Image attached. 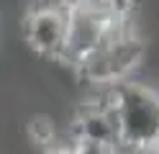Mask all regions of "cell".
<instances>
[{
    "label": "cell",
    "instance_id": "cell-6",
    "mask_svg": "<svg viewBox=\"0 0 159 154\" xmlns=\"http://www.w3.org/2000/svg\"><path fill=\"white\" fill-rule=\"evenodd\" d=\"M28 133L41 147H52V141L57 139V128H54L52 118H46V116H34L31 123H28Z\"/></svg>",
    "mask_w": 159,
    "mask_h": 154
},
{
    "label": "cell",
    "instance_id": "cell-1",
    "mask_svg": "<svg viewBox=\"0 0 159 154\" xmlns=\"http://www.w3.org/2000/svg\"><path fill=\"white\" fill-rule=\"evenodd\" d=\"M118 118L121 149H157L159 141V92L139 82H113L105 87Z\"/></svg>",
    "mask_w": 159,
    "mask_h": 154
},
{
    "label": "cell",
    "instance_id": "cell-9",
    "mask_svg": "<svg viewBox=\"0 0 159 154\" xmlns=\"http://www.w3.org/2000/svg\"><path fill=\"white\" fill-rule=\"evenodd\" d=\"M46 154H75V152H72V144H69V147H49Z\"/></svg>",
    "mask_w": 159,
    "mask_h": 154
},
{
    "label": "cell",
    "instance_id": "cell-2",
    "mask_svg": "<svg viewBox=\"0 0 159 154\" xmlns=\"http://www.w3.org/2000/svg\"><path fill=\"white\" fill-rule=\"evenodd\" d=\"M146 46L126 23H121L100 46L85 54L75 64V72L82 82L90 85H113L126 80L131 72L144 62Z\"/></svg>",
    "mask_w": 159,
    "mask_h": 154
},
{
    "label": "cell",
    "instance_id": "cell-3",
    "mask_svg": "<svg viewBox=\"0 0 159 154\" xmlns=\"http://www.w3.org/2000/svg\"><path fill=\"white\" fill-rule=\"evenodd\" d=\"M121 23H126V16L116 13L103 0H67V41L62 62L75 67Z\"/></svg>",
    "mask_w": 159,
    "mask_h": 154
},
{
    "label": "cell",
    "instance_id": "cell-10",
    "mask_svg": "<svg viewBox=\"0 0 159 154\" xmlns=\"http://www.w3.org/2000/svg\"><path fill=\"white\" fill-rule=\"evenodd\" d=\"M157 149H159V141H157Z\"/></svg>",
    "mask_w": 159,
    "mask_h": 154
},
{
    "label": "cell",
    "instance_id": "cell-5",
    "mask_svg": "<svg viewBox=\"0 0 159 154\" xmlns=\"http://www.w3.org/2000/svg\"><path fill=\"white\" fill-rule=\"evenodd\" d=\"M72 133L75 139H93V141H105L121 149V133H118V118L116 110L108 100V92L100 100L82 103L75 113L72 121Z\"/></svg>",
    "mask_w": 159,
    "mask_h": 154
},
{
    "label": "cell",
    "instance_id": "cell-7",
    "mask_svg": "<svg viewBox=\"0 0 159 154\" xmlns=\"http://www.w3.org/2000/svg\"><path fill=\"white\" fill-rule=\"evenodd\" d=\"M72 152L75 154H118L121 149L105 141H93V139H72Z\"/></svg>",
    "mask_w": 159,
    "mask_h": 154
},
{
    "label": "cell",
    "instance_id": "cell-4",
    "mask_svg": "<svg viewBox=\"0 0 159 154\" xmlns=\"http://www.w3.org/2000/svg\"><path fill=\"white\" fill-rule=\"evenodd\" d=\"M23 36L36 54L62 62L67 41V3L36 5L23 21Z\"/></svg>",
    "mask_w": 159,
    "mask_h": 154
},
{
    "label": "cell",
    "instance_id": "cell-8",
    "mask_svg": "<svg viewBox=\"0 0 159 154\" xmlns=\"http://www.w3.org/2000/svg\"><path fill=\"white\" fill-rule=\"evenodd\" d=\"M118 154H159V149H121Z\"/></svg>",
    "mask_w": 159,
    "mask_h": 154
}]
</instances>
